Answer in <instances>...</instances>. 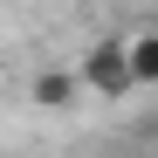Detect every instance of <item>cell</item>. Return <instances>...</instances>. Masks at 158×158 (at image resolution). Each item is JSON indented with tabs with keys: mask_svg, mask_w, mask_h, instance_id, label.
Here are the masks:
<instances>
[{
	"mask_svg": "<svg viewBox=\"0 0 158 158\" xmlns=\"http://www.w3.org/2000/svg\"><path fill=\"white\" fill-rule=\"evenodd\" d=\"M76 89H96L103 103H124L131 96V69H124V41H89L83 62H76Z\"/></svg>",
	"mask_w": 158,
	"mask_h": 158,
	"instance_id": "1",
	"label": "cell"
},
{
	"mask_svg": "<svg viewBox=\"0 0 158 158\" xmlns=\"http://www.w3.org/2000/svg\"><path fill=\"white\" fill-rule=\"evenodd\" d=\"M28 96H35V110H69L76 103V69H41L28 83Z\"/></svg>",
	"mask_w": 158,
	"mask_h": 158,
	"instance_id": "2",
	"label": "cell"
},
{
	"mask_svg": "<svg viewBox=\"0 0 158 158\" xmlns=\"http://www.w3.org/2000/svg\"><path fill=\"white\" fill-rule=\"evenodd\" d=\"M124 69H131V89H151L158 83V35H131L124 41Z\"/></svg>",
	"mask_w": 158,
	"mask_h": 158,
	"instance_id": "3",
	"label": "cell"
}]
</instances>
